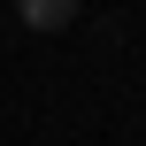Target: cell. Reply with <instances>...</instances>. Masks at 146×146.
Segmentation results:
<instances>
[{
	"instance_id": "1",
	"label": "cell",
	"mask_w": 146,
	"mask_h": 146,
	"mask_svg": "<svg viewBox=\"0 0 146 146\" xmlns=\"http://www.w3.org/2000/svg\"><path fill=\"white\" fill-rule=\"evenodd\" d=\"M23 23L31 31H69L77 23V0H23Z\"/></svg>"
}]
</instances>
